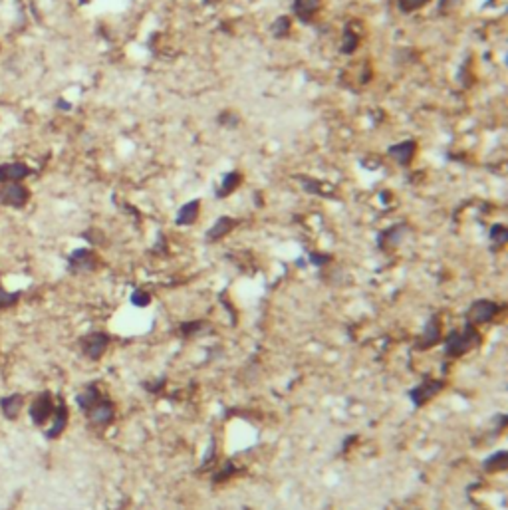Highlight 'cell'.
I'll use <instances>...</instances> for the list:
<instances>
[{
    "label": "cell",
    "mask_w": 508,
    "mask_h": 510,
    "mask_svg": "<svg viewBox=\"0 0 508 510\" xmlns=\"http://www.w3.org/2000/svg\"><path fill=\"white\" fill-rule=\"evenodd\" d=\"M478 342H480L478 332L474 329V326L467 324L463 332L453 329V332L447 336V340H445V353H447L449 358H459V355H463L465 351H469L471 347L476 346Z\"/></svg>",
    "instance_id": "cell-1"
},
{
    "label": "cell",
    "mask_w": 508,
    "mask_h": 510,
    "mask_svg": "<svg viewBox=\"0 0 508 510\" xmlns=\"http://www.w3.org/2000/svg\"><path fill=\"white\" fill-rule=\"evenodd\" d=\"M30 200V191L22 183H4L0 185V202L4 207L22 209Z\"/></svg>",
    "instance_id": "cell-2"
},
{
    "label": "cell",
    "mask_w": 508,
    "mask_h": 510,
    "mask_svg": "<svg viewBox=\"0 0 508 510\" xmlns=\"http://www.w3.org/2000/svg\"><path fill=\"white\" fill-rule=\"evenodd\" d=\"M363 38V24L360 20H349L345 22L344 32H342V44H340V52L344 56H351L358 52L360 44Z\"/></svg>",
    "instance_id": "cell-3"
},
{
    "label": "cell",
    "mask_w": 508,
    "mask_h": 510,
    "mask_svg": "<svg viewBox=\"0 0 508 510\" xmlns=\"http://www.w3.org/2000/svg\"><path fill=\"white\" fill-rule=\"evenodd\" d=\"M498 310H500V306L496 302H492V300H476L467 310V324H471V326L487 324L498 314Z\"/></svg>",
    "instance_id": "cell-4"
},
{
    "label": "cell",
    "mask_w": 508,
    "mask_h": 510,
    "mask_svg": "<svg viewBox=\"0 0 508 510\" xmlns=\"http://www.w3.org/2000/svg\"><path fill=\"white\" fill-rule=\"evenodd\" d=\"M54 409H56V403L52 399V395L48 393V391H44V393H40L36 399L32 401V405H30V419L32 423L36 425V427H42L46 421H50V417L54 415Z\"/></svg>",
    "instance_id": "cell-5"
},
{
    "label": "cell",
    "mask_w": 508,
    "mask_h": 510,
    "mask_svg": "<svg viewBox=\"0 0 508 510\" xmlns=\"http://www.w3.org/2000/svg\"><path fill=\"white\" fill-rule=\"evenodd\" d=\"M417 141L415 139H405L399 143L387 147V157H391L399 167H409L417 155Z\"/></svg>",
    "instance_id": "cell-6"
},
{
    "label": "cell",
    "mask_w": 508,
    "mask_h": 510,
    "mask_svg": "<svg viewBox=\"0 0 508 510\" xmlns=\"http://www.w3.org/2000/svg\"><path fill=\"white\" fill-rule=\"evenodd\" d=\"M68 266L72 272H91L97 268V256L91 248H78L68 256Z\"/></svg>",
    "instance_id": "cell-7"
},
{
    "label": "cell",
    "mask_w": 508,
    "mask_h": 510,
    "mask_svg": "<svg viewBox=\"0 0 508 510\" xmlns=\"http://www.w3.org/2000/svg\"><path fill=\"white\" fill-rule=\"evenodd\" d=\"M109 346V336L104 332H93L82 340V349L91 360H99Z\"/></svg>",
    "instance_id": "cell-8"
},
{
    "label": "cell",
    "mask_w": 508,
    "mask_h": 510,
    "mask_svg": "<svg viewBox=\"0 0 508 510\" xmlns=\"http://www.w3.org/2000/svg\"><path fill=\"white\" fill-rule=\"evenodd\" d=\"M322 8V0H294L292 12L302 24H312Z\"/></svg>",
    "instance_id": "cell-9"
},
{
    "label": "cell",
    "mask_w": 508,
    "mask_h": 510,
    "mask_svg": "<svg viewBox=\"0 0 508 510\" xmlns=\"http://www.w3.org/2000/svg\"><path fill=\"white\" fill-rule=\"evenodd\" d=\"M113 403L106 397H101V399L97 401L93 407H91L90 411H88V419H90L91 425H95V427H106L111 423L113 419Z\"/></svg>",
    "instance_id": "cell-10"
},
{
    "label": "cell",
    "mask_w": 508,
    "mask_h": 510,
    "mask_svg": "<svg viewBox=\"0 0 508 510\" xmlns=\"http://www.w3.org/2000/svg\"><path fill=\"white\" fill-rule=\"evenodd\" d=\"M443 385H445L443 379L425 381V383H421V385H417L415 389H411V391H409V397H411V401H413L415 405H425L427 401L431 399V397H435L437 393L443 389Z\"/></svg>",
    "instance_id": "cell-11"
},
{
    "label": "cell",
    "mask_w": 508,
    "mask_h": 510,
    "mask_svg": "<svg viewBox=\"0 0 508 510\" xmlns=\"http://www.w3.org/2000/svg\"><path fill=\"white\" fill-rule=\"evenodd\" d=\"M242 181H244V175H242V171H238V169H233V171L224 173L222 181L218 183L217 193H215L217 199H226V197H231L236 189L242 185Z\"/></svg>",
    "instance_id": "cell-12"
},
{
    "label": "cell",
    "mask_w": 508,
    "mask_h": 510,
    "mask_svg": "<svg viewBox=\"0 0 508 510\" xmlns=\"http://www.w3.org/2000/svg\"><path fill=\"white\" fill-rule=\"evenodd\" d=\"M52 417H54V419H52V427L46 431V439H50V441L60 437V435L64 433L66 425H68V407H66V403L62 399L58 401Z\"/></svg>",
    "instance_id": "cell-13"
},
{
    "label": "cell",
    "mask_w": 508,
    "mask_h": 510,
    "mask_svg": "<svg viewBox=\"0 0 508 510\" xmlns=\"http://www.w3.org/2000/svg\"><path fill=\"white\" fill-rule=\"evenodd\" d=\"M199 215H200V200L199 199L189 200V202H185L181 209L177 211V215H175V224H179V226L195 224L197 219H199Z\"/></svg>",
    "instance_id": "cell-14"
},
{
    "label": "cell",
    "mask_w": 508,
    "mask_h": 510,
    "mask_svg": "<svg viewBox=\"0 0 508 510\" xmlns=\"http://www.w3.org/2000/svg\"><path fill=\"white\" fill-rule=\"evenodd\" d=\"M236 224H238V220L233 219V217H218L217 222L207 231V240L209 242H217L222 237H226Z\"/></svg>",
    "instance_id": "cell-15"
},
{
    "label": "cell",
    "mask_w": 508,
    "mask_h": 510,
    "mask_svg": "<svg viewBox=\"0 0 508 510\" xmlns=\"http://www.w3.org/2000/svg\"><path fill=\"white\" fill-rule=\"evenodd\" d=\"M403 235H405V224H393V226L381 231L379 237H377V244H379V248L397 246L403 240Z\"/></svg>",
    "instance_id": "cell-16"
},
{
    "label": "cell",
    "mask_w": 508,
    "mask_h": 510,
    "mask_svg": "<svg viewBox=\"0 0 508 510\" xmlns=\"http://www.w3.org/2000/svg\"><path fill=\"white\" fill-rule=\"evenodd\" d=\"M22 407H24V397L18 395V393H14V395H8V397H2V399H0L2 415H4L6 419H10V421L18 419Z\"/></svg>",
    "instance_id": "cell-17"
},
{
    "label": "cell",
    "mask_w": 508,
    "mask_h": 510,
    "mask_svg": "<svg viewBox=\"0 0 508 510\" xmlns=\"http://www.w3.org/2000/svg\"><path fill=\"white\" fill-rule=\"evenodd\" d=\"M439 338H441V324H439V318L433 316L429 322H427V326H425V332H423V336H421V342H419V347H431L435 346L437 342H439Z\"/></svg>",
    "instance_id": "cell-18"
},
{
    "label": "cell",
    "mask_w": 508,
    "mask_h": 510,
    "mask_svg": "<svg viewBox=\"0 0 508 510\" xmlns=\"http://www.w3.org/2000/svg\"><path fill=\"white\" fill-rule=\"evenodd\" d=\"M4 171H6V183H22V179L32 175V169L26 163H4Z\"/></svg>",
    "instance_id": "cell-19"
},
{
    "label": "cell",
    "mask_w": 508,
    "mask_h": 510,
    "mask_svg": "<svg viewBox=\"0 0 508 510\" xmlns=\"http://www.w3.org/2000/svg\"><path fill=\"white\" fill-rule=\"evenodd\" d=\"M300 181H302V189L312 193V195L334 197V187L332 185H326V183L318 181V179H310V177H300Z\"/></svg>",
    "instance_id": "cell-20"
},
{
    "label": "cell",
    "mask_w": 508,
    "mask_h": 510,
    "mask_svg": "<svg viewBox=\"0 0 508 510\" xmlns=\"http://www.w3.org/2000/svg\"><path fill=\"white\" fill-rule=\"evenodd\" d=\"M99 399H101L99 389H97L95 385H88V387H86V389L78 395V399L75 401H78V407H80L82 411H86V413H88V411H90L91 407H93V405H95Z\"/></svg>",
    "instance_id": "cell-21"
},
{
    "label": "cell",
    "mask_w": 508,
    "mask_h": 510,
    "mask_svg": "<svg viewBox=\"0 0 508 510\" xmlns=\"http://www.w3.org/2000/svg\"><path fill=\"white\" fill-rule=\"evenodd\" d=\"M290 32H292V18L288 14L278 16V18L270 24V34H272V38H276V40L288 38L290 36Z\"/></svg>",
    "instance_id": "cell-22"
},
{
    "label": "cell",
    "mask_w": 508,
    "mask_h": 510,
    "mask_svg": "<svg viewBox=\"0 0 508 510\" xmlns=\"http://www.w3.org/2000/svg\"><path fill=\"white\" fill-rule=\"evenodd\" d=\"M490 242H492V248L494 250H500V248H504L508 242V228L504 224H500V222H496V224H492L490 226Z\"/></svg>",
    "instance_id": "cell-23"
},
{
    "label": "cell",
    "mask_w": 508,
    "mask_h": 510,
    "mask_svg": "<svg viewBox=\"0 0 508 510\" xmlns=\"http://www.w3.org/2000/svg\"><path fill=\"white\" fill-rule=\"evenodd\" d=\"M485 471L489 473H494V471H504L508 467V453L506 451H496L494 455H490L487 461H485Z\"/></svg>",
    "instance_id": "cell-24"
},
{
    "label": "cell",
    "mask_w": 508,
    "mask_h": 510,
    "mask_svg": "<svg viewBox=\"0 0 508 510\" xmlns=\"http://www.w3.org/2000/svg\"><path fill=\"white\" fill-rule=\"evenodd\" d=\"M431 0H397V8L401 14H413L421 8H425Z\"/></svg>",
    "instance_id": "cell-25"
},
{
    "label": "cell",
    "mask_w": 508,
    "mask_h": 510,
    "mask_svg": "<svg viewBox=\"0 0 508 510\" xmlns=\"http://www.w3.org/2000/svg\"><path fill=\"white\" fill-rule=\"evenodd\" d=\"M18 300H20V292H6L4 288H0V310L16 306Z\"/></svg>",
    "instance_id": "cell-26"
},
{
    "label": "cell",
    "mask_w": 508,
    "mask_h": 510,
    "mask_svg": "<svg viewBox=\"0 0 508 510\" xmlns=\"http://www.w3.org/2000/svg\"><path fill=\"white\" fill-rule=\"evenodd\" d=\"M218 123L224 125V128H238L240 117H238V113H235V111L226 110L218 115Z\"/></svg>",
    "instance_id": "cell-27"
},
{
    "label": "cell",
    "mask_w": 508,
    "mask_h": 510,
    "mask_svg": "<svg viewBox=\"0 0 508 510\" xmlns=\"http://www.w3.org/2000/svg\"><path fill=\"white\" fill-rule=\"evenodd\" d=\"M131 304L133 306H137V308H145L147 304L151 302V296H149V292H145V290H135L133 294H131Z\"/></svg>",
    "instance_id": "cell-28"
},
{
    "label": "cell",
    "mask_w": 508,
    "mask_h": 510,
    "mask_svg": "<svg viewBox=\"0 0 508 510\" xmlns=\"http://www.w3.org/2000/svg\"><path fill=\"white\" fill-rule=\"evenodd\" d=\"M200 329H205V322H187L181 326V332L185 336H191V334H199Z\"/></svg>",
    "instance_id": "cell-29"
},
{
    "label": "cell",
    "mask_w": 508,
    "mask_h": 510,
    "mask_svg": "<svg viewBox=\"0 0 508 510\" xmlns=\"http://www.w3.org/2000/svg\"><path fill=\"white\" fill-rule=\"evenodd\" d=\"M332 260V256L329 254H318V252H312L310 254V262L314 264V266H324Z\"/></svg>",
    "instance_id": "cell-30"
},
{
    "label": "cell",
    "mask_w": 508,
    "mask_h": 510,
    "mask_svg": "<svg viewBox=\"0 0 508 510\" xmlns=\"http://www.w3.org/2000/svg\"><path fill=\"white\" fill-rule=\"evenodd\" d=\"M459 2H461V0H441V2H439V12H441V14H447V12H451V10H453V8L456 6V4H459Z\"/></svg>",
    "instance_id": "cell-31"
},
{
    "label": "cell",
    "mask_w": 508,
    "mask_h": 510,
    "mask_svg": "<svg viewBox=\"0 0 508 510\" xmlns=\"http://www.w3.org/2000/svg\"><path fill=\"white\" fill-rule=\"evenodd\" d=\"M6 183V171H4V165H0V185Z\"/></svg>",
    "instance_id": "cell-32"
},
{
    "label": "cell",
    "mask_w": 508,
    "mask_h": 510,
    "mask_svg": "<svg viewBox=\"0 0 508 510\" xmlns=\"http://www.w3.org/2000/svg\"><path fill=\"white\" fill-rule=\"evenodd\" d=\"M205 2H209V4H217V2H220V0H205Z\"/></svg>",
    "instance_id": "cell-33"
}]
</instances>
